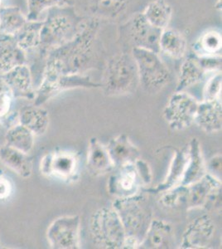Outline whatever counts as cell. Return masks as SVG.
<instances>
[{
  "mask_svg": "<svg viewBox=\"0 0 222 249\" xmlns=\"http://www.w3.org/2000/svg\"><path fill=\"white\" fill-rule=\"evenodd\" d=\"M98 29V20H86L73 39L47 55L44 69L62 74H85L95 68Z\"/></svg>",
  "mask_w": 222,
  "mask_h": 249,
  "instance_id": "obj_1",
  "label": "cell"
},
{
  "mask_svg": "<svg viewBox=\"0 0 222 249\" xmlns=\"http://www.w3.org/2000/svg\"><path fill=\"white\" fill-rule=\"evenodd\" d=\"M86 20L76 13L74 6L48 9L47 17L42 20L37 48L40 55L46 58L50 52L73 39L84 27Z\"/></svg>",
  "mask_w": 222,
  "mask_h": 249,
  "instance_id": "obj_2",
  "label": "cell"
},
{
  "mask_svg": "<svg viewBox=\"0 0 222 249\" xmlns=\"http://www.w3.org/2000/svg\"><path fill=\"white\" fill-rule=\"evenodd\" d=\"M222 190V180L206 174L188 185H178L163 193L161 203L173 210H195L214 205Z\"/></svg>",
  "mask_w": 222,
  "mask_h": 249,
  "instance_id": "obj_3",
  "label": "cell"
},
{
  "mask_svg": "<svg viewBox=\"0 0 222 249\" xmlns=\"http://www.w3.org/2000/svg\"><path fill=\"white\" fill-rule=\"evenodd\" d=\"M112 207L126 235L124 249H139L153 220L152 207L147 198L139 193L129 198H116Z\"/></svg>",
  "mask_w": 222,
  "mask_h": 249,
  "instance_id": "obj_4",
  "label": "cell"
},
{
  "mask_svg": "<svg viewBox=\"0 0 222 249\" xmlns=\"http://www.w3.org/2000/svg\"><path fill=\"white\" fill-rule=\"evenodd\" d=\"M138 85V71L132 54H116L107 62L101 83L105 96L131 94L136 91Z\"/></svg>",
  "mask_w": 222,
  "mask_h": 249,
  "instance_id": "obj_5",
  "label": "cell"
},
{
  "mask_svg": "<svg viewBox=\"0 0 222 249\" xmlns=\"http://www.w3.org/2000/svg\"><path fill=\"white\" fill-rule=\"evenodd\" d=\"M133 57L138 71V82L149 94H157L171 82V72L159 54L143 48H134Z\"/></svg>",
  "mask_w": 222,
  "mask_h": 249,
  "instance_id": "obj_6",
  "label": "cell"
},
{
  "mask_svg": "<svg viewBox=\"0 0 222 249\" xmlns=\"http://www.w3.org/2000/svg\"><path fill=\"white\" fill-rule=\"evenodd\" d=\"M90 233L96 246L105 249H124L126 235L115 209L102 207L93 213Z\"/></svg>",
  "mask_w": 222,
  "mask_h": 249,
  "instance_id": "obj_7",
  "label": "cell"
},
{
  "mask_svg": "<svg viewBox=\"0 0 222 249\" xmlns=\"http://www.w3.org/2000/svg\"><path fill=\"white\" fill-rule=\"evenodd\" d=\"M99 88L101 83L94 82L86 74H62L44 69L41 84L35 91L34 105L42 107L49 100L68 90Z\"/></svg>",
  "mask_w": 222,
  "mask_h": 249,
  "instance_id": "obj_8",
  "label": "cell"
},
{
  "mask_svg": "<svg viewBox=\"0 0 222 249\" xmlns=\"http://www.w3.org/2000/svg\"><path fill=\"white\" fill-rule=\"evenodd\" d=\"M40 171L43 176L66 183H72L80 176V158L72 150H54L41 160Z\"/></svg>",
  "mask_w": 222,
  "mask_h": 249,
  "instance_id": "obj_9",
  "label": "cell"
},
{
  "mask_svg": "<svg viewBox=\"0 0 222 249\" xmlns=\"http://www.w3.org/2000/svg\"><path fill=\"white\" fill-rule=\"evenodd\" d=\"M199 102L185 91L172 94L163 111V118L173 130H183L194 123Z\"/></svg>",
  "mask_w": 222,
  "mask_h": 249,
  "instance_id": "obj_10",
  "label": "cell"
},
{
  "mask_svg": "<svg viewBox=\"0 0 222 249\" xmlns=\"http://www.w3.org/2000/svg\"><path fill=\"white\" fill-rule=\"evenodd\" d=\"M47 239L51 249H81V218L78 215L56 218L48 227Z\"/></svg>",
  "mask_w": 222,
  "mask_h": 249,
  "instance_id": "obj_11",
  "label": "cell"
},
{
  "mask_svg": "<svg viewBox=\"0 0 222 249\" xmlns=\"http://www.w3.org/2000/svg\"><path fill=\"white\" fill-rule=\"evenodd\" d=\"M126 31L133 48H143L159 53L162 30L151 25L142 13H136L130 18L126 23Z\"/></svg>",
  "mask_w": 222,
  "mask_h": 249,
  "instance_id": "obj_12",
  "label": "cell"
},
{
  "mask_svg": "<svg viewBox=\"0 0 222 249\" xmlns=\"http://www.w3.org/2000/svg\"><path fill=\"white\" fill-rule=\"evenodd\" d=\"M107 184V190L110 196L116 198L132 197L139 194L143 186L135 163L115 168Z\"/></svg>",
  "mask_w": 222,
  "mask_h": 249,
  "instance_id": "obj_13",
  "label": "cell"
},
{
  "mask_svg": "<svg viewBox=\"0 0 222 249\" xmlns=\"http://www.w3.org/2000/svg\"><path fill=\"white\" fill-rule=\"evenodd\" d=\"M216 224L208 214L198 216L187 226L181 242L180 249H206L213 239Z\"/></svg>",
  "mask_w": 222,
  "mask_h": 249,
  "instance_id": "obj_14",
  "label": "cell"
},
{
  "mask_svg": "<svg viewBox=\"0 0 222 249\" xmlns=\"http://www.w3.org/2000/svg\"><path fill=\"white\" fill-rule=\"evenodd\" d=\"M11 91L14 98L34 100L35 91L31 69L28 64L17 66L0 76Z\"/></svg>",
  "mask_w": 222,
  "mask_h": 249,
  "instance_id": "obj_15",
  "label": "cell"
},
{
  "mask_svg": "<svg viewBox=\"0 0 222 249\" xmlns=\"http://www.w3.org/2000/svg\"><path fill=\"white\" fill-rule=\"evenodd\" d=\"M175 237L171 224L157 218H153L139 249H171Z\"/></svg>",
  "mask_w": 222,
  "mask_h": 249,
  "instance_id": "obj_16",
  "label": "cell"
},
{
  "mask_svg": "<svg viewBox=\"0 0 222 249\" xmlns=\"http://www.w3.org/2000/svg\"><path fill=\"white\" fill-rule=\"evenodd\" d=\"M195 124L207 134L218 133L222 127V100L199 102Z\"/></svg>",
  "mask_w": 222,
  "mask_h": 249,
  "instance_id": "obj_17",
  "label": "cell"
},
{
  "mask_svg": "<svg viewBox=\"0 0 222 249\" xmlns=\"http://www.w3.org/2000/svg\"><path fill=\"white\" fill-rule=\"evenodd\" d=\"M27 63V53L17 45L14 36L0 34V76Z\"/></svg>",
  "mask_w": 222,
  "mask_h": 249,
  "instance_id": "obj_18",
  "label": "cell"
},
{
  "mask_svg": "<svg viewBox=\"0 0 222 249\" xmlns=\"http://www.w3.org/2000/svg\"><path fill=\"white\" fill-rule=\"evenodd\" d=\"M86 166L88 171L94 177L104 176L115 170L106 145L102 144L96 137L90 138L89 142Z\"/></svg>",
  "mask_w": 222,
  "mask_h": 249,
  "instance_id": "obj_19",
  "label": "cell"
},
{
  "mask_svg": "<svg viewBox=\"0 0 222 249\" xmlns=\"http://www.w3.org/2000/svg\"><path fill=\"white\" fill-rule=\"evenodd\" d=\"M115 168L120 167L127 164H134L141 158L140 151L133 144L130 138L121 134L110 140L106 145Z\"/></svg>",
  "mask_w": 222,
  "mask_h": 249,
  "instance_id": "obj_20",
  "label": "cell"
},
{
  "mask_svg": "<svg viewBox=\"0 0 222 249\" xmlns=\"http://www.w3.org/2000/svg\"><path fill=\"white\" fill-rule=\"evenodd\" d=\"M206 174V163L203 157L202 146L197 138H192L188 144V161L180 185L192 184Z\"/></svg>",
  "mask_w": 222,
  "mask_h": 249,
  "instance_id": "obj_21",
  "label": "cell"
},
{
  "mask_svg": "<svg viewBox=\"0 0 222 249\" xmlns=\"http://www.w3.org/2000/svg\"><path fill=\"white\" fill-rule=\"evenodd\" d=\"M187 161L188 145L181 149H175L174 156L171 160L166 178L161 184H157L155 188L147 190V191L153 194H161L180 185L185 172Z\"/></svg>",
  "mask_w": 222,
  "mask_h": 249,
  "instance_id": "obj_22",
  "label": "cell"
},
{
  "mask_svg": "<svg viewBox=\"0 0 222 249\" xmlns=\"http://www.w3.org/2000/svg\"><path fill=\"white\" fill-rule=\"evenodd\" d=\"M17 119L19 124L28 128L35 136L44 135L50 124L49 112L39 106H27L21 108Z\"/></svg>",
  "mask_w": 222,
  "mask_h": 249,
  "instance_id": "obj_23",
  "label": "cell"
},
{
  "mask_svg": "<svg viewBox=\"0 0 222 249\" xmlns=\"http://www.w3.org/2000/svg\"><path fill=\"white\" fill-rule=\"evenodd\" d=\"M0 161L21 178H30L33 175V162L28 157V154L23 153L7 144L0 147Z\"/></svg>",
  "mask_w": 222,
  "mask_h": 249,
  "instance_id": "obj_24",
  "label": "cell"
},
{
  "mask_svg": "<svg viewBox=\"0 0 222 249\" xmlns=\"http://www.w3.org/2000/svg\"><path fill=\"white\" fill-rule=\"evenodd\" d=\"M205 74L199 57L194 53L190 54L181 65L176 91H185L187 88L196 85L204 78Z\"/></svg>",
  "mask_w": 222,
  "mask_h": 249,
  "instance_id": "obj_25",
  "label": "cell"
},
{
  "mask_svg": "<svg viewBox=\"0 0 222 249\" xmlns=\"http://www.w3.org/2000/svg\"><path fill=\"white\" fill-rule=\"evenodd\" d=\"M163 53L172 59H182L188 52V41L177 29L167 28L161 33L159 53Z\"/></svg>",
  "mask_w": 222,
  "mask_h": 249,
  "instance_id": "obj_26",
  "label": "cell"
},
{
  "mask_svg": "<svg viewBox=\"0 0 222 249\" xmlns=\"http://www.w3.org/2000/svg\"><path fill=\"white\" fill-rule=\"evenodd\" d=\"M172 12V7L166 0H153L147 4L142 14L151 25L163 31L169 28Z\"/></svg>",
  "mask_w": 222,
  "mask_h": 249,
  "instance_id": "obj_27",
  "label": "cell"
},
{
  "mask_svg": "<svg viewBox=\"0 0 222 249\" xmlns=\"http://www.w3.org/2000/svg\"><path fill=\"white\" fill-rule=\"evenodd\" d=\"M5 144L23 153H30L35 144V136L28 128L18 123L7 130Z\"/></svg>",
  "mask_w": 222,
  "mask_h": 249,
  "instance_id": "obj_28",
  "label": "cell"
},
{
  "mask_svg": "<svg viewBox=\"0 0 222 249\" xmlns=\"http://www.w3.org/2000/svg\"><path fill=\"white\" fill-rule=\"evenodd\" d=\"M42 20H28L23 28L14 35L17 45L28 53L37 50L40 44V36L42 29Z\"/></svg>",
  "mask_w": 222,
  "mask_h": 249,
  "instance_id": "obj_29",
  "label": "cell"
},
{
  "mask_svg": "<svg viewBox=\"0 0 222 249\" xmlns=\"http://www.w3.org/2000/svg\"><path fill=\"white\" fill-rule=\"evenodd\" d=\"M18 7H0V34L15 35L28 21Z\"/></svg>",
  "mask_w": 222,
  "mask_h": 249,
  "instance_id": "obj_30",
  "label": "cell"
},
{
  "mask_svg": "<svg viewBox=\"0 0 222 249\" xmlns=\"http://www.w3.org/2000/svg\"><path fill=\"white\" fill-rule=\"evenodd\" d=\"M192 49L197 57L219 56L222 51V34L216 30L205 32L193 43Z\"/></svg>",
  "mask_w": 222,
  "mask_h": 249,
  "instance_id": "obj_31",
  "label": "cell"
},
{
  "mask_svg": "<svg viewBox=\"0 0 222 249\" xmlns=\"http://www.w3.org/2000/svg\"><path fill=\"white\" fill-rule=\"evenodd\" d=\"M28 20H39L41 15L54 7L74 6V0H27Z\"/></svg>",
  "mask_w": 222,
  "mask_h": 249,
  "instance_id": "obj_32",
  "label": "cell"
},
{
  "mask_svg": "<svg viewBox=\"0 0 222 249\" xmlns=\"http://www.w3.org/2000/svg\"><path fill=\"white\" fill-rule=\"evenodd\" d=\"M222 71H217L205 82L203 89V101L222 100Z\"/></svg>",
  "mask_w": 222,
  "mask_h": 249,
  "instance_id": "obj_33",
  "label": "cell"
},
{
  "mask_svg": "<svg viewBox=\"0 0 222 249\" xmlns=\"http://www.w3.org/2000/svg\"><path fill=\"white\" fill-rule=\"evenodd\" d=\"M14 99L9 88L0 78V120L3 119L10 112Z\"/></svg>",
  "mask_w": 222,
  "mask_h": 249,
  "instance_id": "obj_34",
  "label": "cell"
},
{
  "mask_svg": "<svg viewBox=\"0 0 222 249\" xmlns=\"http://www.w3.org/2000/svg\"><path fill=\"white\" fill-rule=\"evenodd\" d=\"M135 164L143 186H147L151 184L153 180L152 170L149 164L144 161V160L139 158L135 161Z\"/></svg>",
  "mask_w": 222,
  "mask_h": 249,
  "instance_id": "obj_35",
  "label": "cell"
},
{
  "mask_svg": "<svg viewBox=\"0 0 222 249\" xmlns=\"http://www.w3.org/2000/svg\"><path fill=\"white\" fill-rule=\"evenodd\" d=\"M206 170H210L211 172H207L215 178L222 180V155L217 154L210 159L208 164H206Z\"/></svg>",
  "mask_w": 222,
  "mask_h": 249,
  "instance_id": "obj_36",
  "label": "cell"
},
{
  "mask_svg": "<svg viewBox=\"0 0 222 249\" xmlns=\"http://www.w3.org/2000/svg\"><path fill=\"white\" fill-rule=\"evenodd\" d=\"M14 187L10 178L4 175H0V200H5L11 196Z\"/></svg>",
  "mask_w": 222,
  "mask_h": 249,
  "instance_id": "obj_37",
  "label": "cell"
},
{
  "mask_svg": "<svg viewBox=\"0 0 222 249\" xmlns=\"http://www.w3.org/2000/svg\"><path fill=\"white\" fill-rule=\"evenodd\" d=\"M2 2H3V0H0V7H1V4H2Z\"/></svg>",
  "mask_w": 222,
  "mask_h": 249,
  "instance_id": "obj_38",
  "label": "cell"
}]
</instances>
